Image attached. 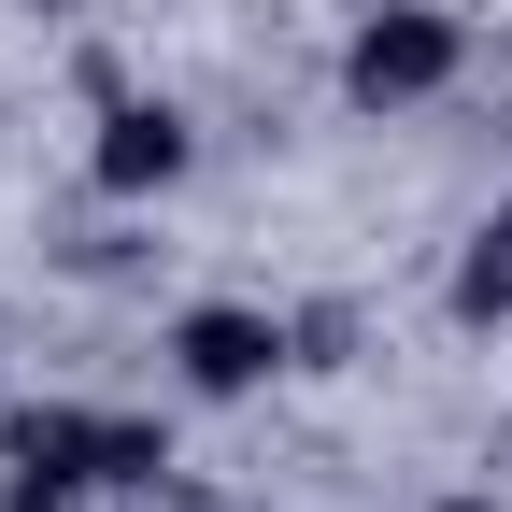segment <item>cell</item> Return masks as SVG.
I'll return each mask as SVG.
<instances>
[{
	"instance_id": "7a4b0ae2",
	"label": "cell",
	"mask_w": 512,
	"mask_h": 512,
	"mask_svg": "<svg viewBox=\"0 0 512 512\" xmlns=\"http://www.w3.org/2000/svg\"><path fill=\"white\" fill-rule=\"evenodd\" d=\"M171 370L200 384V399H256V384L285 370V328H271V313H242V299H214V313H185V328H171Z\"/></svg>"
},
{
	"instance_id": "6da1fadb",
	"label": "cell",
	"mask_w": 512,
	"mask_h": 512,
	"mask_svg": "<svg viewBox=\"0 0 512 512\" xmlns=\"http://www.w3.org/2000/svg\"><path fill=\"white\" fill-rule=\"evenodd\" d=\"M456 15H441V0H384V15L342 43V86L370 100V114H413V100H441V86H456Z\"/></svg>"
},
{
	"instance_id": "8992f818",
	"label": "cell",
	"mask_w": 512,
	"mask_h": 512,
	"mask_svg": "<svg viewBox=\"0 0 512 512\" xmlns=\"http://www.w3.org/2000/svg\"><path fill=\"white\" fill-rule=\"evenodd\" d=\"M427 512H498V498H427Z\"/></svg>"
},
{
	"instance_id": "5b68a950",
	"label": "cell",
	"mask_w": 512,
	"mask_h": 512,
	"mask_svg": "<svg viewBox=\"0 0 512 512\" xmlns=\"http://www.w3.org/2000/svg\"><path fill=\"white\" fill-rule=\"evenodd\" d=\"M456 313H470V328H498V313H512V242H498V228L456 256Z\"/></svg>"
},
{
	"instance_id": "52a82bcc",
	"label": "cell",
	"mask_w": 512,
	"mask_h": 512,
	"mask_svg": "<svg viewBox=\"0 0 512 512\" xmlns=\"http://www.w3.org/2000/svg\"><path fill=\"white\" fill-rule=\"evenodd\" d=\"M29 15H86V0H29Z\"/></svg>"
},
{
	"instance_id": "3957f363",
	"label": "cell",
	"mask_w": 512,
	"mask_h": 512,
	"mask_svg": "<svg viewBox=\"0 0 512 512\" xmlns=\"http://www.w3.org/2000/svg\"><path fill=\"white\" fill-rule=\"evenodd\" d=\"M100 441L114 413H15V512H72L100 484Z\"/></svg>"
},
{
	"instance_id": "277c9868",
	"label": "cell",
	"mask_w": 512,
	"mask_h": 512,
	"mask_svg": "<svg viewBox=\"0 0 512 512\" xmlns=\"http://www.w3.org/2000/svg\"><path fill=\"white\" fill-rule=\"evenodd\" d=\"M185 157H200V143H185V114H171V100H114V114H100V143H86V171L114 185V200H157V185H185Z\"/></svg>"
}]
</instances>
